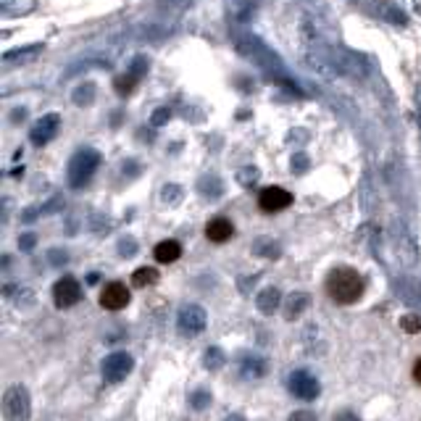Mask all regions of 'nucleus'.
<instances>
[{"mask_svg": "<svg viewBox=\"0 0 421 421\" xmlns=\"http://www.w3.org/2000/svg\"><path fill=\"white\" fill-rule=\"evenodd\" d=\"M58 121H61V118L55 116V114H51V116H45V118H39V124L35 127V129H32V143H37V145L48 143L53 134L58 132Z\"/></svg>", "mask_w": 421, "mask_h": 421, "instance_id": "obj_12", "label": "nucleus"}, {"mask_svg": "<svg viewBox=\"0 0 421 421\" xmlns=\"http://www.w3.org/2000/svg\"><path fill=\"white\" fill-rule=\"evenodd\" d=\"M334 421H361L355 416L353 411H340V413H334Z\"/></svg>", "mask_w": 421, "mask_h": 421, "instance_id": "obj_21", "label": "nucleus"}, {"mask_svg": "<svg viewBox=\"0 0 421 421\" xmlns=\"http://www.w3.org/2000/svg\"><path fill=\"white\" fill-rule=\"evenodd\" d=\"M400 329H403V332H408V334H419V332H421V316L406 314L403 319H400Z\"/></svg>", "mask_w": 421, "mask_h": 421, "instance_id": "obj_18", "label": "nucleus"}, {"mask_svg": "<svg viewBox=\"0 0 421 421\" xmlns=\"http://www.w3.org/2000/svg\"><path fill=\"white\" fill-rule=\"evenodd\" d=\"M206 237H208L210 242L222 245V242L235 237V224L229 222V219H224V216H216V219H210L206 224Z\"/></svg>", "mask_w": 421, "mask_h": 421, "instance_id": "obj_10", "label": "nucleus"}, {"mask_svg": "<svg viewBox=\"0 0 421 421\" xmlns=\"http://www.w3.org/2000/svg\"><path fill=\"white\" fill-rule=\"evenodd\" d=\"M224 350L222 348H208L206 350V355H203V366L208 368V371H219V368L224 366Z\"/></svg>", "mask_w": 421, "mask_h": 421, "instance_id": "obj_17", "label": "nucleus"}, {"mask_svg": "<svg viewBox=\"0 0 421 421\" xmlns=\"http://www.w3.org/2000/svg\"><path fill=\"white\" fill-rule=\"evenodd\" d=\"M158 282V271L153 269V266H140V269H134V274H132V285L134 287H153Z\"/></svg>", "mask_w": 421, "mask_h": 421, "instance_id": "obj_16", "label": "nucleus"}, {"mask_svg": "<svg viewBox=\"0 0 421 421\" xmlns=\"http://www.w3.org/2000/svg\"><path fill=\"white\" fill-rule=\"evenodd\" d=\"M100 163V156L95 150H82L77 156L71 158V166H69V182L71 187H82V184L90 179L95 169Z\"/></svg>", "mask_w": 421, "mask_h": 421, "instance_id": "obj_3", "label": "nucleus"}, {"mask_svg": "<svg viewBox=\"0 0 421 421\" xmlns=\"http://www.w3.org/2000/svg\"><path fill=\"white\" fill-rule=\"evenodd\" d=\"M224 421H245V416H240V413H232V416H226Z\"/></svg>", "mask_w": 421, "mask_h": 421, "instance_id": "obj_23", "label": "nucleus"}, {"mask_svg": "<svg viewBox=\"0 0 421 421\" xmlns=\"http://www.w3.org/2000/svg\"><path fill=\"white\" fill-rule=\"evenodd\" d=\"M413 379L421 384V355L416 358V364H413Z\"/></svg>", "mask_w": 421, "mask_h": 421, "instance_id": "obj_22", "label": "nucleus"}, {"mask_svg": "<svg viewBox=\"0 0 421 421\" xmlns=\"http://www.w3.org/2000/svg\"><path fill=\"white\" fill-rule=\"evenodd\" d=\"M82 298V287L74 276H61L55 285H53V303L55 308H71L77 305Z\"/></svg>", "mask_w": 421, "mask_h": 421, "instance_id": "obj_7", "label": "nucleus"}, {"mask_svg": "<svg viewBox=\"0 0 421 421\" xmlns=\"http://www.w3.org/2000/svg\"><path fill=\"white\" fill-rule=\"evenodd\" d=\"M266 358L261 355H242V361H240V377L248 382H256L266 377Z\"/></svg>", "mask_w": 421, "mask_h": 421, "instance_id": "obj_11", "label": "nucleus"}, {"mask_svg": "<svg viewBox=\"0 0 421 421\" xmlns=\"http://www.w3.org/2000/svg\"><path fill=\"white\" fill-rule=\"evenodd\" d=\"M3 416L6 421H29L32 416V397L24 384H11L3 393Z\"/></svg>", "mask_w": 421, "mask_h": 421, "instance_id": "obj_2", "label": "nucleus"}, {"mask_svg": "<svg viewBox=\"0 0 421 421\" xmlns=\"http://www.w3.org/2000/svg\"><path fill=\"white\" fill-rule=\"evenodd\" d=\"M364 276L358 274L355 269L350 266H337V269H332L327 276V282H324V289H327V295L332 298L334 303H340V305H353L364 298Z\"/></svg>", "mask_w": 421, "mask_h": 421, "instance_id": "obj_1", "label": "nucleus"}, {"mask_svg": "<svg viewBox=\"0 0 421 421\" xmlns=\"http://www.w3.org/2000/svg\"><path fill=\"white\" fill-rule=\"evenodd\" d=\"M292 206V192H287L285 187H266L261 190V195H258V208L263 213H279V210H285Z\"/></svg>", "mask_w": 421, "mask_h": 421, "instance_id": "obj_8", "label": "nucleus"}, {"mask_svg": "<svg viewBox=\"0 0 421 421\" xmlns=\"http://www.w3.org/2000/svg\"><path fill=\"white\" fill-rule=\"evenodd\" d=\"M289 393L295 395V397H301V400H316L319 393H321V384L316 379L311 371H295V374H289Z\"/></svg>", "mask_w": 421, "mask_h": 421, "instance_id": "obj_6", "label": "nucleus"}, {"mask_svg": "<svg viewBox=\"0 0 421 421\" xmlns=\"http://www.w3.org/2000/svg\"><path fill=\"white\" fill-rule=\"evenodd\" d=\"M153 256H156L158 263H174L179 261V256H182V245L177 240H161L153 248Z\"/></svg>", "mask_w": 421, "mask_h": 421, "instance_id": "obj_13", "label": "nucleus"}, {"mask_svg": "<svg viewBox=\"0 0 421 421\" xmlns=\"http://www.w3.org/2000/svg\"><path fill=\"white\" fill-rule=\"evenodd\" d=\"M132 368H134V358L129 353H124V350H116V353L105 355L100 371H103V379L108 384H118L121 379L129 377Z\"/></svg>", "mask_w": 421, "mask_h": 421, "instance_id": "obj_4", "label": "nucleus"}, {"mask_svg": "<svg viewBox=\"0 0 421 421\" xmlns=\"http://www.w3.org/2000/svg\"><path fill=\"white\" fill-rule=\"evenodd\" d=\"M287 421H316V413H314V411H305V408H301V411H295Z\"/></svg>", "mask_w": 421, "mask_h": 421, "instance_id": "obj_20", "label": "nucleus"}, {"mask_svg": "<svg viewBox=\"0 0 421 421\" xmlns=\"http://www.w3.org/2000/svg\"><path fill=\"white\" fill-rule=\"evenodd\" d=\"M311 305V298H308V292H292L287 298V303H285V316H287L289 321L292 319H298V316L305 311Z\"/></svg>", "mask_w": 421, "mask_h": 421, "instance_id": "obj_15", "label": "nucleus"}, {"mask_svg": "<svg viewBox=\"0 0 421 421\" xmlns=\"http://www.w3.org/2000/svg\"><path fill=\"white\" fill-rule=\"evenodd\" d=\"M132 301L129 289L127 285H121V282H108L103 289H100V305H103L105 311H121V308H127Z\"/></svg>", "mask_w": 421, "mask_h": 421, "instance_id": "obj_9", "label": "nucleus"}, {"mask_svg": "<svg viewBox=\"0 0 421 421\" xmlns=\"http://www.w3.org/2000/svg\"><path fill=\"white\" fill-rule=\"evenodd\" d=\"M279 301H282V295H279V289L276 287H263L258 292V298H256V305H258V311L266 316H271L279 308Z\"/></svg>", "mask_w": 421, "mask_h": 421, "instance_id": "obj_14", "label": "nucleus"}, {"mask_svg": "<svg viewBox=\"0 0 421 421\" xmlns=\"http://www.w3.org/2000/svg\"><path fill=\"white\" fill-rule=\"evenodd\" d=\"M208 403H210V393H206V390H195V393L190 395V406L195 408V411H203Z\"/></svg>", "mask_w": 421, "mask_h": 421, "instance_id": "obj_19", "label": "nucleus"}, {"mask_svg": "<svg viewBox=\"0 0 421 421\" xmlns=\"http://www.w3.org/2000/svg\"><path fill=\"white\" fill-rule=\"evenodd\" d=\"M206 321H208L206 311H203L200 305H195V303H190V305H182V308H179L177 329H179V334H184V337H197V334L206 329Z\"/></svg>", "mask_w": 421, "mask_h": 421, "instance_id": "obj_5", "label": "nucleus"}]
</instances>
